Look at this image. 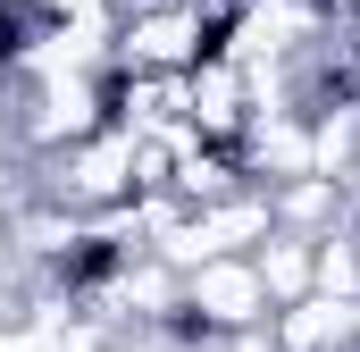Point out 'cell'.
<instances>
[{
    "instance_id": "obj_4",
    "label": "cell",
    "mask_w": 360,
    "mask_h": 352,
    "mask_svg": "<svg viewBox=\"0 0 360 352\" xmlns=\"http://www.w3.org/2000/svg\"><path fill=\"white\" fill-rule=\"evenodd\" d=\"M252 268H260V285H269V302H302V294H319V235H285L269 227L260 244H252Z\"/></svg>"
},
{
    "instance_id": "obj_2",
    "label": "cell",
    "mask_w": 360,
    "mask_h": 352,
    "mask_svg": "<svg viewBox=\"0 0 360 352\" xmlns=\"http://www.w3.org/2000/svg\"><path fill=\"white\" fill-rule=\"evenodd\" d=\"M201 59H210V8L201 0H160L143 17H117V34H109V68H126V76H184Z\"/></svg>"
},
{
    "instance_id": "obj_3",
    "label": "cell",
    "mask_w": 360,
    "mask_h": 352,
    "mask_svg": "<svg viewBox=\"0 0 360 352\" xmlns=\"http://www.w3.org/2000/svg\"><path fill=\"white\" fill-rule=\"evenodd\" d=\"M184 319L201 327V336H243V327H269L276 302L269 285H260V268H252V252H218V260L184 268Z\"/></svg>"
},
{
    "instance_id": "obj_1",
    "label": "cell",
    "mask_w": 360,
    "mask_h": 352,
    "mask_svg": "<svg viewBox=\"0 0 360 352\" xmlns=\"http://www.w3.org/2000/svg\"><path fill=\"white\" fill-rule=\"evenodd\" d=\"M34 193H42V201H59V210H76V218H101V210L134 201V134L92 126L84 143H68V151L34 160Z\"/></svg>"
}]
</instances>
